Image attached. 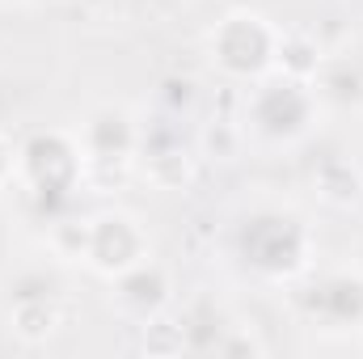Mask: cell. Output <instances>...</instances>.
I'll use <instances>...</instances> for the list:
<instances>
[{
    "instance_id": "1",
    "label": "cell",
    "mask_w": 363,
    "mask_h": 359,
    "mask_svg": "<svg viewBox=\"0 0 363 359\" xmlns=\"http://www.w3.org/2000/svg\"><path fill=\"white\" fill-rule=\"evenodd\" d=\"M237 254L267 283H291L313 267V228L291 207H254L237 224Z\"/></svg>"
},
{
    "instance_id": "2",
    "label": "cell",
    "mask_w": 363,
    "mask_h": 359,
    "mask_svg": "<svg viewBox=\"0 0 363 359\" xmlns=\"http://www.w3.org/2000/svg\"><path fill=\"white\" fill-rule=\"evenodd\" d=\"M321 118V101L313 81H300V77H287V72H267L262 81H254L245 93V106H241V127H245V140L254 136L258 144H271V148H291L300 140L313 136Z\"/></svg>"
},
{
    "instance_id": "3",
    "label": "cell",
    "mask_w": 363,
    "mask_h": 359,
    "mask_svg": "<svg viewBox=\"0 0 363 359\" xmlns=\"http://www.w3.org/2000/svg\"><path fill=\"white\" fill-rule=\"evenodd\" d=\"M279 30L267 13L258 9H233L224 13L211 34H207V60L220 77L254 85L267 72H274V51H279Z\"/></svg>"
},
{
    "instance_id": "4",
    "label": "cell",
    "mask_w": 363,
    "mask_h": 359,
    "mask_svg": "<svg viewBox=\"0 0 363 359\" xmlns=\"http://www.w3.org/2000/svg\"><path fill=\"white\" fill-rule=\"evenodd\" d=\"M17 186L38 203H64L85 182V153L72 131H34L17 148Z\"/></svg>"
},
{
    "instance_id": "5",
    "label": "cell",
    "mask_w": 363,
    "mask_h": 359,
    "mask_svg": "<svg viewBox=\"0 0 363 359\" xmlns=\"http://www.w3.org/2000/svg\"><path fill=\"white\" fill-rule=\"evenodd\" d=\"M152 258V237L144 228V220L127 207H106L89 216L85 228V254L81 263L89 270H97L101 279H114L123 270H131L135 263Z\"/></svg>"
},
{
    "instance_id": "6",
    "label": "cell",
    "mask_w": 363,
    "mask_h": 359,
    "mask_svg": "<svg viewBox=\"0 0 363 359\" xmlns=\"http://www.w3.org/2000/svg\"><path fill=\"white\" fill-rule=\"evenodd\" d=\"M85 153V178L93 174H123L140 153V123L127 106H97L77 131Z\"/></svg>"
},
{
    "instance_id": "7",
    "label": "cell",
    "mask_w": 363,
    "mask_h": 359,
    "mask_svg": "<svg viewBox=\"0 0 363 359\" xmlns=\"http://www.w3.org/2000/svg\"><path fill=\"white\" fill-rule=\"evenodd\" d=\"M4 321H9V330H13L21 343H47V338L64 326L60 283L47 279V270H26V275H17V283L9 287Z\"/></svg>"
},
{
    "instance_id": "8",
    "label": "cell",
    "mask_w": 363,
    "mask_h": 359,
    "mask_svg": "<svg viewBox=\"0 0 363 359\" xmlns=\"http://www.w3.org/2000/svg\"><path fill=\"white\" fill-rule=\"evenodd\" d=\"M110 304L131 321V326H148L152 317L169 313L174 304V279L157 258H144L131 270L110 279Z\"/></svg>"
},
{
    "instance_id": "9",
    "label": "cell",
    "mask_w": 363,
    "mask_h": 359,
    "mask_svg": "<svg viewBox=\"0 0 363 359\" xmlns=\"http://www.w3.org/2000/svg\"><path fill=\"white\" fill-rule=\"evenodd\" d=\"M304 309L313 321L325 326H359L363 321V275L351 270H330L317 275L304 292Z\"/></svg>"
},
{
    "instance_id": "10",
    "label": "cell",
    "mask_w": 363,
    "mask_h": 359,
    "mask_svg": "<svg viewBox=\"0 0 363 359\" xmlns=\"http://www.w3.org/2000/svg\"><path fill=\"white\" fill-rule=\"evenodd\" d=\"M135 161L144 165V178L152 182L157 190H182L194 178V153L182 144L178 131H169V136L157 140L140 123V153H135Z\"/></svg>"
},
{
    "instance_id": "11",
    "label": "cell",
    "mask_w": 363,
    "mask_h": 359,
    "mask_svg": "<svg viewBox=\"0 0 363 359\" xmlns=\"http://www.w3.org/2000/svg\"><path fill=\"white\" fill-rule=\"evenodd\" d=\"M321 110H359L363 106V64L351 55H325L313 72Z\"/></svg>"
},
{
    "instance_id": "12",
    "label": "cell",
    "mask_w": 363,
    "mask_h": 359,
    "mask_svg": "<svg viewBox=\"0 0 363 359\" xmlns=\"http://www.w3.org/2000/svg\"><path fill=\"white\" fill-rule=\"evenodd\" d=\"M321 60H325V51H321V43L308 30H279V51H274V68L279 72L313 81V72H317Z\"/></svg>"
},
{
    "instance_id": "13",
    "label": "cell",
    "mask_w": 363,
    "mask_h": 359,
    "mask_svg": "<svg viewBox=\"0 0 363 359\" xmlns=\"http://www.w3.org/2000/svg\"><path fill=\"white\" fill-rule=\"evenodd\" d=\"M245 148V127L241 118H211L203 131H199V153L211 157V161H237Z\"/></svg>"
},
{
    "instance_id": "14",
    "label": "cell",
    "mask_w": 363,
    "mask_h": 359,
    "mask_svg": "<svg viewBox=\"0 0 363 359\" xmlns=\"http://www.w3.org/2000/svg\"><path fill=\"white\" fill-rule=\"evenodd\" d=\"M313 182H317V190H321L325 203H355V199H359V186H363V174L351 161L334 157V161H325V165L317 170Z\"/></svg>"
},
{
    "instance_id": "15",
    "label": "cell",
    "mask_w": 363,
    "mask_h": 359,
    "mask_svg": "<svg viewBox=\"0 0 363 359\" xmlns=\"http://www.w3.org/2000/svg\"><path fill=\"white\" fill-rule=\"evenodd\" d=\"M13 178H17V148H13L9 136H0V190H4Z\"/></svg>"
},
{
    "instance_id": "16",
    "label": "cell",
    "mask_w": 363,
    "mask_h": 359,
    "mask_svg": "<svg viewBox=\"0 0 363 359\" xmlns=\"http://www.w3.org/2000/svg\"><path fill=\"white\" fill-rule=\"evenodd\" d=\"M0 4H13V0H0Z\"/></svg>"
}]
</instances>
